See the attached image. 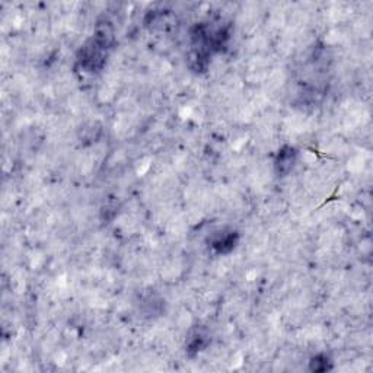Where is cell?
I'll list each match as a JSON object with an SVG mask.
<instances>
[{"mask_svg": "<svg viewBox=\"0 0 373 373\" xmlns=\"http://www.w3.org/2000/svg\"><path fill=\"white\" fill-rule=\"evenodd\" d=\"M308 369L312 373H327L334 369V360L330 353L320 352L309 359Z\"/></svg>", "mask_w": 373, "mask_h": 373, "instance_id": "8992f818", "label": "cell"}, {"mask_svg": "<svg viewBox=\"0 0 373 373\" xmlns=\"http://www.w3.org/2000/svg\"><path fill=\"white\" fill-rule=\"evenodd\" d=\"M110 51L103 48L92 37L83 43V46L78 50L76 63L80 70L85 73H100L108 60Z\"/></svg>", "mask_w": 373, "mask_h": 373, "instance_id": "6da1fadb", "label": "cell"}, {"mask_svg": "<svg viewBox=\"0 0 373 373\" xmlns=\"http://www.w3.org/2000/svg\"><path fill=\"white\" fill-rule=\"evenodd\" d=\"M103 133V127L100 126L98 122H92L89 124L88 127L82 129V140H90V142H95Z\"/></svg>", "mask_w": 373, "mask_h": 373, "instance_id": "ba28073f", "label": "cell"}, {"mask_svg": "<svg viewBox=\"0 0 373 373\" xmlns=\"http://www.w3.org/2000/svg\"><path fill=\"white\" fill-rule=\"evenodd\" d=\"M210 345H211V335L209 328L200 324L193 325L185 337V345H184L185 354L186 357L194 359L200 353L206 352Z\"/></svg>", "mask_w": 373, "mask_h": 373, "instance_id": "3957f363", "label": "cell"}, {"mask_svg": "<svg viewBox=\"0 0 373 373\" xmlns=\"http://www.w3.org/2000/svg\"><path fill=\"white\" fill-rule=\"evenodd\" d=\"M92 38L95 40L103 48L111 51L117 44V33L112 21L107 16L98 18V21L95 22V28H93Z\"/></svg>", "mask_w": 373, "mask_h": 373, "instance_id": "5b68a950", "label": "cell"}, {"mask_svg": "<svg viewBox=\"0 0 373 373\" xmlns=\"http://www.w3.org/2000/svg\"><path fill=\"white\" fill-rule=\"evenodd\" d=\"M206 242L214 254L228 256L238 248L241 242V232L233 226H221L211 231Z\"/></svg>", "mask_w": 373, "mask_h": 373, "instance_id": "7a4b0ae2", "label": "cell"}, {"mask_svg": "<svg viewBox=\"0 0 373 373\" xmlns=\"http://www.w3.org/2000/svg\"><path fill=\"white\" fill-rule=\"evenodd\" d=\"M299 161V150L292 145H285L275 152V157L273 161L274 174L278 178L289 177L293 169L296 168Z\"/></svg>", "mask_w": 373, "mask_h": 373, "instance_id": "277c9868", "label": "cell"}, {"mask_svg": "<svg viewBox=\"0 0 373 373\" xmlns=\"http://www.w3.org/2000/svg\"><path fill=\"white\" fill-rule=\"evenodd\" d=\"M118 209H120V204L115 200H108L101 209V221L111 222L118 214Z\"/></svg>", "mask_w": 373, "mask_h": 373, "instance_id": "52a82bcc", "label": "cell"}]
</instances>
